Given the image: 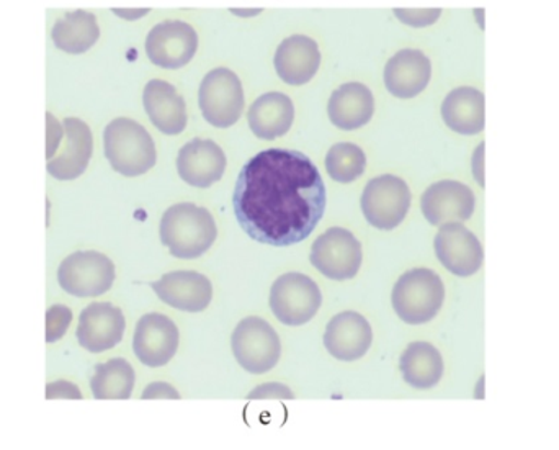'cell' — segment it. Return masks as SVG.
I'll return each instance as SVG.
<instances>
[{
  "instance_id": "17",
  "label": "cell",
  "mask_w": 559,
  "mask_h": 450,
  "mask_svg": "<svg viewBox=\"0 0 559 450\" xmlns=\"http://www.w3.org/2000/svg\"><path fill=\"white\" fill-rule=\"evenodd\" d=\"M151 287L164 304L187 313H200L213 300L212 282L195 271L169 272Z\"/></svg>"
},
{
  "instance_id": "7",
  "label": "cell",
  "mask_w": 559,
  "mask_h": 450,
  "mask_svg": "<svg viewBox=\"0 0 559 450\" xmlns=\"http://www.w3.org/2000/svg\"><path fill=\"white\" fill-rule=\"evenodd\" d=\"M321 304V288L308 275L289 272L280 275L272 285V313L286 327L309 323L318 313Z\"/></svg>"
},
{
  "instance_id": "25",
  "label": "cell",
  "mask_w": 559,
  "mask_h": 450,
  "mask_svg": "<svg viewBox=\"0 0 559 450\" xmlns=\"http://www.w3.org/2000/svg\"><path fill=\"white\" fill-rule=\"evenodd\" d=\"M295 120V107L288 95L269 92L259 97L248 111V121L255 137L277 140L288 133Z\"/></svg>"
},
{
  "instance_id": "33",
  "label": "cell",
  "mask_w": 559,
  "mask_h": 450,
  "mask_svg": "<svg viewBox=\"0 0 559 450\" xmlns=\"http://www.w3.org/2000/svg\"><path fill=\"white\" fill-rule=\"evenodd\" d=\"M249 400H265V399H275V400H293L295 399V393L288 389V387L282 386V383H265V386L258 387V389L252 390L248 395Z\"/></svg>"
},
{
  "instance_id": "3",
  "label": "cell",
  "mask_w": 559,
  "mask_h": 450,
  "mask_svg": "<svg viewBox=\"0 0 559 450\" xmlns=\"http://www.w3.org/2000/svg\"><path fill=\"white\" fill-rule=\"evenodd\" d=\"M105 156L121 176L138 177L153 169L157 153L146 128L131 118H117L104 131Z\"/></svg>"
},
{
  "instance_id": "10",
  "label": "cell",
  "mask_w": 559,
  "mask_h": 450,
  "mask_svg": "<svg viewBox=\"0 0 559 450\" xmlns=\"http://www.w3.org/2000/svg\"><path fill=\"white\" fill-rule=\"evenodd\" d=\"M361 245L348 229L331 228L322 233L311 248L309 261L324 277L350 281L361 268Z\"/></svg>"
},
{
  "instance_id": "38",
  "label": "cell",
  "mask_w": 559,
  "mask_h": 450,
  "mask_svg": "<svg viewBox=\"0 0 559 450\" xmlns=\"http://www.w3.org/2000/svg\"><path fill=\"white\" fill-rule=\"evenodd\" d=\"M231 12L238 16H255L264 12L262 9H231Z\"/></svg>"
},
{
  "instance_id": "2",
  "label": "cell",
  "mask_w": 559,
  "mask_h": 450,
  "mask_svg": "<svg viewBox=\"0 0 559 450\" xmlns=\"http://www.w3.org/2000/svg\"><path fill=\"white\" fill-rule=\"evenodd\" d=\"M160 241L177 259H197L215 245L218 228L209 210L193 203L170 206L160 220Z\"/></svg>"
},
{
  "instance_id": "18",
  "label": "cell",
  "mask_w": 559,
  "mask_h": 450,
  "mask_svg": "<svg viewBox=\"0 0 559 450\" xmlns=\"http://www.w3.org/2000/svg\"><path fill=\"white\" fill-rule=\"evenodd\" d=\"M373 343L370 323L357 311L335 315L328 323L324 346L337 360L354 363L361 359Z\"/></svg>"
},
{
  "instance_id": "34",
  "label": "cell",
  "mask_w": 559,
  "mask_h": 450,
  "mask_svg": "<svg viewBox=\"0 0 559 450\" xmlns=\"http://www.w3.org/2000/svg\"><path fill=\"white\" fill-rule=\"evenodd\" d=\"M46 399L52 400V399H82L81 390L78 389V387L72 386V383L69 382H56V383H49L48 387H46Z\"/></svg>"
},
{
  "instance_id": "36",
  "label": "cell",
  "mask_w": 559,
  "mask_h": 450,
  "mask_svg": "<svg viewBox=\"0 0 559 450\" xmlns=\"http://www.w3.org/2000/svg\"><path fill=\"white\" fill-rule=\"evenodd\" d=\"M485 150L486 143H479V146L476 147L475 153H473L472 159V170L473 177H475L476 182H478L479 187L485 189L486 179H485Z\"/></svg>"
},
{
  "instance_id": "31",
  "label": "cell",
  "mask_w": 559,
  "mask_h": 450,
  "mask_svg": "<svg viewBox=\"0 0 559 450\" xmlns=\"http://www.w3.org/2000/svg\"><path fill=\"white\" fill-rule=\"evenodd\" d=\"M394 15L414 28L433 25L442 15V9H394Z\"/></svg>"
},
{
  "instance_id": "28",
  "label": "cell",
  "mask_w": 559,
  "mask_h": 450,
  "mask_svg": "<svg viewBox=\"0 0 559 450\" xmlns=\"http://www.w3.org/2000/svg\"><path fill=\"white\" fill-rule=\"evenodd\" d=\"M134 382L136 376L131 364L124 359H111L95 367L91 389L97 400H128L133 393Z\"/></svg>"
},
{
  "instance_id": "32",
  "label": "cell",
  "mask_w": 559,
  "mask_h": 450,
  "mask_svg": "<svg viewBox=\"0 0 559 450\" xmlns=\"http://www.w3.org/2000/svg\"><path fill=\"white\" fill-rule=\"evenodd\" d=\"M62 140V123L56 120L55 115L46 114V159H51L58 153Z\"/></svg>"
},
{
  "instance_id": "27",
  "label": "cell",
  "mask_w": 559,
  "mask_h": 450,
  "mask_svg": "<svg viewBox=\"0 0 559 450\" xmlns=\"http://www.w3.org/2000/svg\"><path fill=\"white\" fill-rule=\"evenodd\" d=\"M100 36L97 16L87 10H72L56 20L51 39L56 48L68 55H84Z\"/></svg>"
},
{
  "instance_id": "30",
  "label": "cell",
  "mask_w": 559,
  "mask_h": 450,
  "mask_svg": "<svg viewBox=\"0 0 559 450\" xmlns=\"http://www.w3.org/2000/svg\"><path fill=\"white\" fill-rule=\"evenodd\" d=\"M72 311L64 305H55L46 311V343H56L68 333Z\"/></svg>"
},
{
  "instance_id": "14",
  "label": "cell",
  "mask_w": 559,
  "mask_h": 450,
  "mask_svg": "<svg viewBox=\"0 0 559 450\" xmlns=\"http://www.w3.org/2000/svg\"><path fill=\"white\" fill-rule=\"evenodd\" d=\"M179 328L166 315H144L134 330L133 351L141 364L163 367L174 359L179 350Z\"/></svg>"
},
{
  "instance_id": "35",
  "label": "cell",
  "mask_w": 559,
  "mask_h": 450,
  "mask_svg": "<svg viewBox=\"0 0 559 450\" xmlns=\"http://www.w3.org/2000/svg\"><path fill=\"white\" fill-rule=\"evenodd\" d=\"M143 400L170 399L179 400L180 393L169 383L157 382L144 390Z\"/></svg>"
},
{
  "instance_id": "23",
  "label": "cell",
  "mask_w": 559,
  "mask_h": 450,
  "mask_svg": "<svg viewBox=\"0 0 559 450\" xmlns=\"http://www.w3.org/2000/svg\"><path fill=\"white\" fill-rule=\"evenodd\" d=\"M321 64V51L314 39L295 35L278 46L275 55V69L283 82L302 85L311 81Z\"/></svg>"
},
{
  "instance_id": "5",
  "label": "cell",
  "mask_w": 559,
  "mask_h": 450,
  "mask_svg": "<svg viewBox=\"0 0 559 450\" xmlns=\"http://www.w3.org/2000/svg\"><path fill=\"white\" fill-rule=\"evenodd\" d=\"M231 347L239 366L254 376L274 369L282 356L277 331L259 317L246 318L236 327Z\"/></svg>"
},
{
  "instance_id": "21",
  "label": "cell",
  "mask_w": 559,
  "mask_h": 450,
  "mask_svg": "<svg viewBox=\"0 0 559 450\" xmlns=\"http://www.w3.org/2000/svg\"><path fill=\"white\" fill-rule=\"evenodd\" d=\"M143 104L154 127L164 134H180L186 130V100L169 82L160 79L147 82Z\"/></svg>"
},
{
  "instance_id": "16",
  "label": "cell",
  "mask_w": 559,
  "mask_h": 450,
  "mask_svg": "<svg viewBox=\"0 0 559 450\" xmlns=\"http://www.w3.org/2000/svg\"><path fill=\"white\" fill-rule=\"evenodd\" d=\"M124 321L123 311L111 304H91L79 318V344L92 354L105 353L114 350L123 340Z\"/></svg>"
},
{
  "instance_id": "22",
  "label": "cell",
  "mask_w": 559,
  "mask_h": 450,
  "mask_svg": "<svg viewBox=\"0 0 559 450\" xmlns=\"http://www.w3.org/2000/svg\"><path fill=\"white\" fill-rule=\"evenodd\" d=\"M447 127L463 137H475L486 128V98L479 88L463 85L453 88L442 104Z\"/></svg>"
},
{
  "instance_id": "8",
  "label": "cell",
  "mask_w": 559,
  "mask_h": 450,
  "mask_svg": "<svg viewBox=\"0 0 559 450\" xmlns=\"http://www.w3.org/2000/svg\"><path fill=\"white\" fill-rule=\"evenodd\" d=\"M200 110L210 125L229 128L238 123L245 110V91L235 72L213 69L203 79L199 94Z\"/></svg>"
},
{
  "instance_id": "29",
  "label": "cell",
  "mask_w": 559,
  "mask_h": 450,
  "mask_svg": "<svg viewBox=\"0 0 559 450\" xmlns=\"http://www.w3.org/2000/svg\"><path fill=\"white\" fill-rule=\"evenodd\" d=\"M365 166L367 156L357 144H334L325 156V169L335 182H354L364 174Z\"/></svg>"
},
{
  "instance_id": "13",
  "label": "cell",
  "mask_w": 559,
  "mask_h": 450,
  "mask_svg": "<svg viewBox=\"0 0 559 450\" xmlns=\"http://www.w3.org/2000/svg\"><path fill=\"white\" fill-rule=\"evenodd\" d=\"M199 48V35L189 23L169 20L151 29L146 38L147 58L164 69L189 64Z\"/></svg>"
},
{
  "instance_id": "11",
  "label": "cell",
  "mask_w": 559,
  "mask_h": 450,
  "mask_svg": "<svg viewBox=\"0 0 559 450\" xmlns=\"http://www.w3.org/2000/svg\"><path fill=\"white\" fill-rule=\"evenodd\" d=\"M433 249L440 264L456 277H473L485 264L481 241L463 223H447L440 226L433 239Z\"/></svg>"
},
{
  "instance_id": "9",
  "label": "cell",
  "mask_w": 559,
  "mask_h": 450,
  "mask_svg": "<svg viewBox=\"0 0 559 450\" xmlns=\"http://www.w3.org/2000/svg\"><path fill=\"white\" fill-rule=\"evenodd\" d=\"M411 190L400 177H377L370 180L361 193V212L374 228L390 232L397 228L411 209Z\"/></svg>"
},
{
  "instance_id": "15",
  "label": "cell",
  "mask_w": 559,
  "mask_h": 450,
  "mask_svg": "<svg viewBox=\"0 0 559 450\" xmlns=\"http://www.w3.org/2000/svg\"><path fill=\"white\" fill-rule=\"evenodd\" d=\"M61 150L48 161L49 176L58 180H75L91 163L94 153V137L91 128L81 118L69 117L62 121Z\"/></svg>"
},
{
  "instance_id": "6",
  "label": "cell",
  "mask_w": 559,
  "mask_h": 450,
  "mask_svg": "<svg viewBox=\"0 0 559 450\" xmlns=\"http://www.w3.org/2000/svg\"><path fill=\"white\" fill-rule=\"evenodd\" d=\"M115 264L97 251H78L68 256L58 269L62 291L72 297L94 298L107 294L115 282Z\"/></svg>"
},
{
  "instance_id": "4",
  "label": "cell",
  "mask_w": 559,
  "mask_h": 450,
  "mask_svg": "<svg viewBox=\"0 0 559 450\" xmlns=\"http://www.w3.org/2000/svg\"><path fill=\"white\" fill-rule=\"evenodd\" d=\"M394 311L404 323H429L442 310L445 285L436 271L413 269L401 275L391 294Z\"/></svg>"
},
{
  "instance_id": "24",
  "label": "cell",
  "mask_w": 559,
  "mask_h": 450,
  "mask_svg": "<svg viewBox=\"0 0 559 450\" xmlns=\"http://www.w3.org/2000/svg\"><path fill=\"white\" fill-rule=\"evenodd\" d=\"M373 94L360 82L341 85L329 98V118L341 130L354 131L365 127L373 117Z\"/></svg>"
},
{
  "instance_id": "1",
  "label": "cell",
  "mask_w": 559,
  "mask_h": 450,
  "mask_svg": "<svg viewBox=\"0 0 559 450\" xmlns=\"http://www.w3.org/2000/svg\"><path fill=\"white\" fill-rule=\"evenodd\" d=\"M328 190L316 164L295 150L272 147L245 164L233 209L242 232L261 245L305 241L324 216Z\"/></svg>"
},
{
  "instance_id": "19",
  "label": "cell",
  "mask_w": 559,
  "mask_h": 450,
  "mask_svg": "<svg viewBox=\"0 0 559 450\" xmlns=\"http://www.w3.org/2000/svg\"><path fill=\"white\" fill-rule=\"evenodd\" d=\"M177 170L189 186L209 189L225 174V151L215 141L195 138L179 151Z\"/></svg>"
},
{
  "instance_id": "20",
  "label": "cell",
  "mask_w": 559,
  "mask_h": 450,
  "mask_svg": "<svg viewBox=\"0 0 559 450\" xmlns=\"http://www.w3.org/2000/svg\"><path fill=\"white\" fill-rule=\"evenodd\" d=\"M432 78L430 59L419 49H403L388 61L384 84L397 98H413L426 91Z\"/></svg>"
},
{
  "instance_id": "37",
  "label": "cell",
  "mask_w": 559,
  "mask_h": 450,
  "mask_svg": "<svg viewBox=\"0 0 559 450\" xmlns=\"http://www.w3.org/2000/svg\"><path fill=\"white\" fill-rule=\"evenodd\" d=\"M114 12L117 13L118 16H121V19L136 20L150 13V9H115Z\"/></svg>"
},
{
  "instance_id": "12",
  "label": "cell",
  "mask_w": 559,
  "mask_h": 450,
  "mask_svg": "<svg viewBox=\"0 0 559 450\" xmlns=\"http://www.w3.org/2000/svg\"><path fill=\"white\" fill-rule=\"evenodd\" d=\"M420 210L432 226L465 223L475 215L476 196L459 180H440L427 187L420 199Z\"/></svg>"
},
{
  "instance_id": "26",
  "label": "cell",
  "mask_w": 559,
  "mask_h": 450,
  "mask_svg": "<svg viewBox=\"0 0 559 450\" xmlns=\"http://www.w3.org/2000/svg\"><path fill=\"white\" fill-rule=\"evenodd\" d=\"M443 369L442 354L426 341L411 343L400 359L404 382L417 390H430L439 386Z\"/></svg>"
}]
</instances>
